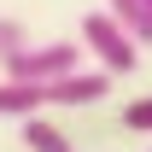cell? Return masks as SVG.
Wrapping results in <instances>:
<instances>
[{
    "label": "cell",
    "instance_id": "1",
    "mask_svg": "<svg viewBox=\"0 0 152 152\" xmlns=\"http://www.w3.org/2000/svg\"><path fill=\"white\" fill-rule=\"evenodd\" d=\"M82 47L94 53L99 70H111V76H129L134 64H140V41H134L111 12H88V18H82Z\"/></svg>",
    "mask_w": 152,
    "mask_h": 152
},
{
    "label": "cell",
    "instance_id": "2",
    "mask_svg": "<svg viewBox=\"0 0 152 152\" xmlns=\"http://www.w3.org/2000/svg\"><path fill=\"white\" fill-rule=\"evenodd\" d=\"M82 53H88V47H76V41H47V47H29V41H23L18 53L0 58V70L18 76V82H58V76L82 70Z\"/></svg>",
    "mask_w": 152,
    "mask_h": 152
},
{
    "label": "cell",
    "instance_id": "3",
    "mask_svg": "<svg viewBox=\"0 0 152 152\" xmlns=\"http://www.w3.org/2000/svg\"><path fill=\"white\" fill-rule=\"evenodd\" d=\"M111 70H70L58 76V82H47V105H99V99H111Z\"/></svg>",
    "mask_w": 152,
    "mask_h": 152
},
{
    "label": "cell",
    "instance_id": "4",
    "mask_svg": "<svg viewBox=\"0 0 152 152\" xmlns=\"http://www.w3.org/2000/svg\"><path fill=\"white\" fill-rule=\"evenodd\" d=\"M35 111H47V82L6 76V82H0V117H35Z\"/></svg>",
    "mask_w": 152,
    "mask_h": 152
},
{
    "label": "cell",
    "instance_id": "5",
    "mask_svg": "<svg viewBox=\"0 0 152 152\" xmlns=\"http://www.w3.org/2000/svg\"><path fill=\"white\" fill-rule=\"evenodd\" d=\"M105 12H111L140 47H152V6H146V0H105Z\"/></svg>",
    "mask_w": 152,
    "mask_h": 152
},
{
    "label": "cell",
    "instance_id": "6",
    "mask_svg": "<svg viewBox=\"0 0 152 152\" xmlns=\"http://www.w3.org/2000/svg\"><path fill=\"white\" fill-rule=\"evenodd\" d=\"M23 146H29V152H76V146H70V134L53 129L41 111H35V117H23Z\"/></svg>",
    "mask_w": 152,
    "mask_h": 152
},
{
    "label": "cell",
    "instance_id": "7",
    "mask_svg": "<svg viewBox=\"0 0 152 152\" xmlns=\"http://www.w3.org/2000/svg\"><path fill=\"white\" fill-rule=\"evenodd\" d=\"M123 129H134V134H152V94H146V99H129V105H123Z\"/></svg>",
    "mask_w": 152,
    "mask_h": 152
},
{
    "label": "cell",
    "instance_id": "8",
    "mask_svg": "<svg viewBox=\"0 0 152 152\" xmlns=\"http://www.w3.org/2000/svg\"><path fill=\"white\" fill-rule=\"evenodd\" d=\"M23 41H29V29H23L18 18H0V58H6V53H18Z\"/></svg>",
    "mask_w": 152,
    "mask_h": 152
},
{
    "label": "cell",
    "instance_id": "9",
    "mask_svg": "<svg viewBox=\"0 0 152 152\" xmlns=\"http://www.w3.org/2000/svg\"><path fill=\"white\" fill-rule=\"evenodd\" d=\"M146 6H152V0H146Z\"/></svg>",
    "mask_w": 152,
    "mask_h": 152
}]
</instances>
